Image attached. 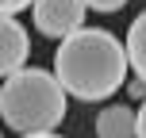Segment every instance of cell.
Returning <instances> with one entry per match:
<instances>
[{
    "mask_svg": "<svg viewBox=\"0 0 146 138\" xmlns=\"http://www.w3.org/2000/svg\"><path fill=\"white\" fill-rule=\"evenodd\" d=\"M54 77L73 100L85 104L108 100L115 88L127 85V46L111 31L81 27L62 38L54 54Z\"/></svg>",
    "mask_w": 146,
    "mask_h": 138,
    "instance_id": "cell-1",
    "label": "cell"
},
{
    "mask_svg": "<svg viewBox=\"0 0 146 138\" xmlns=\"http://www.w3.org/2000/svg\"><path fill=\"white\" fill-rule=\"evenodd\" d=\"M0 119L15 134L58 131L66 119V88L50 69H15L0 85Z\"/></svg>",
    "mask_w": 146,
    "mask_h": 138,
    "instance_id": "cell-2",
    "label": "cell"
},
{
    "mask_svg": "<svg viewBox=\"0 0 146 138\" xmlns=\"http://www.w3.org/2000/svg\"><path fill=\"white\" fill-rule=\"evenodd\" d=\"M85 0H35L31 4V19L42 38H66L73 31L85 27Z\"/></svg>",
    "mask_w": 146,
    "mask_h": 138,
    "instance_id": "cell-3",
    "label": "cell"
},
{
    "mask_svg": "<svg viewBox=\"0 0 146 138\" xmlns=\"http://www.w3.org/2000/svg\"><path fill=\"white\" fill-rule=\"evenodd\" d=\"M31 58V38L15 15H0V81L23 69Z\"/></svg>",
    "mask_w": 146,
    "mask_h": 138,
    "instance_id": "cell-4",
    "label": "cell"
},
{
    "mask_svg": "<svg viewBox=\"0 0 146 138\" xmlns=\"http://www.w3.org/2000/svg\"><path fill=\"white\" fill-rule=\"evenodd\" d=\"M96 138H135V111L127 104H108L96 115Z\"/></svg>",
    "mask_w": 146,
    "mask_h": 138,
    "instance_id": "cell-5",
    "label": "cell"
},
{
    "mask_svg": "<svg viewBox=\"0 0 146 138\" xmlns=\"http://www.w3.org/2000/svg\"><path fill=\"white\" fill-rule=\"evenodd\" d=\"M127 65L135 69V77H142L146 81V12L142 15H135V23H131V31H127Z\"/></svg>",
    "mask_w": 146,
    "mask_h": 138,
    "instance_id": "cell-6",
    "label": "cell"
},
{
    "mask_svg": "<svg viewBox=\"0 0 146 138\" xmlns=\"http://www.w3.org/2000/svg\"><path fill=\"white\" fill-rule=\"evenodd\" d=\"M85 8L88 12H100V15H111L119 8H127V0H85Z\"/></svg>",
    "mask_w": 146,
    "mask_h": 138,
    "instance_id": "cell-7",
    "label": "cell"
},
{
    "mask_svg": "<svg viewBox=\"0 0 146 138\" xmlns=\"http://www.w3.org/2000/svg\"><path fill=\"white\" fill-rule=\"evenodd\" d=\"M35 0H0V15H15V12H23V8H31Z\"/></svg>",
    "mask_w": 146,
    "mask_h": 138,
    "instance_id": "cell-8",
    "label": "cell"
},
{
    "mask_svg": "<svg viewBox=\"0 0 146 138\" xmlns=\"http://www.w3.org/2000/svg\"><path fill=\"white\" fill-rule=\"evenodd\" d=\"M135 138H146V96H142V108L135 111Z\"/></svg>",
    "mask_w": 146,
    "mask_h": 138,
    "instance_id": "cell-9",
    "label": "cell"
},
{
    "mask_svg": "<svg viewBox=\"0 0 146 138\" xmlns=\"http://www.w3.org/2000/svg\"><path fill=\"white\" fill-rule=\"evenodd\" d=\"M127 92H131L135 100H142V96H146V81H142V77H139V81H131V85H127Z\"/></svg>",
    "mask_w": 146,
    "mask_h": 138,
    "instance_id": "cell-10",
    "label": "cell"
},
{
    "mask_svg": "<svg viewBox=\"0 0 146 138\" xmlns=\"http://www.w3.org/2000/svg\"><path fill=\"white\" fill-rule=\"evenodd\" d=\"M19 138H62V134H54V131H42V134H19Z\"/></svg>",
    "mask_w": 146,
    "mask_h": 138,
    "instance_id": "cell-11",
    "label": "cell"
},
{
    "mask_svg": "<svg viewBox=\"0 0 146 138\" xmlns=\"http://www.w3.org/2000/svg\"><path fill=\"white\" fill-rule=\"evenodd\" d=\"M0 138H4V134H0Z\"/></svg>",
    "mask_w": 146,
    "mask_h": 138,
    "instance_id": "cell-12",
    "label": "cell"
}]
</instances>
